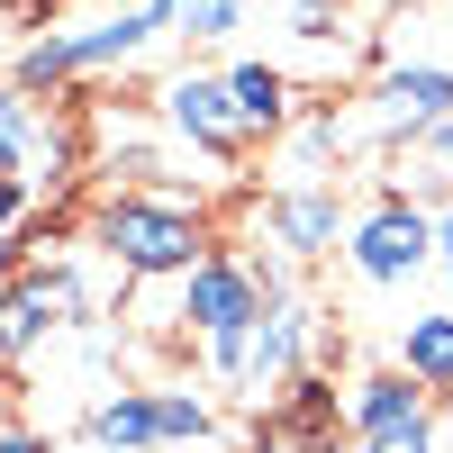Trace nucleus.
<instances>
[{
  "instance_id": "nucleus-26",
  "label": "nucleus",
  "mask_w": 453,
  "mask_h": 453,
  "mask_svg": "<svg viewBox=\"0 0 453 453\" xmlns=\"http://www.w3.org/2000/svg\"><path fill=\"white\" fill-rule=\"evenodd\" d=\"M181 453H200V444H181Z\"/></svg>"
},
{
  "instance_id": "nucleus-17",
  "label": "nucleus",
  "mask_w": 453,
  "mask_h": 453,
  "mask_svg": "<svg viewBox=\"0 0 453 453\" xmlns=\"http://www.w3.org/2000/svg\"><path fill=\"white\" fill-rule=\"evenodd\" d=\"M27 209H36V191L19 173H0V236H27Z\"/></svg>"
},
{
  "instance_id": "nucleus-24",
  "label": "nucleus",
  "mask_w": 453,
  "mask_h": 453,
  "mask_svg": "<svg viewBox=\"0 0 453 453\" xmlns=\"http://www.w3.org/2000/svg\"><path fill=\"white\" fill-rule=\"evenodd\" d=\"M435 453H453V418H444V426H435Z\"/></svg>"
},
{
  "instance_id": "nucleus-6",
  "label": "nucleus",
  "mask_w": 453,
  "mask_h": 453,
  "mask_svg": "<svg viewBox=\"0 0 453 453\" xmlns=\"http://www.w3.org/2000/svg\"><path fill=\"white\" fill-rule=\"evenodd\" d=\"M155 109H164V127L181 136V145H200L209 164H236L245 155V127H236V100H226V73H173V82L155 91Z\"/></svg>"
},
{
  "instance_id": "nucleus-10",
  "label": "nucleus",
  "mask_w": 453,
  "mask_h": 453,
  "mask_svg": "<svg viewBox=\"0 0 453 453\" xmlns=\"http://www.w3.org/2000/svg\"><path fill=\"white\" fill-rule=\"evenodd\" d=\"M263 226H273L281 254L318 263V254L345 245V200H335V181H326V191H263Z\"/></svg>"
},
{
  "instance_id": "nucleus-14",
  "label": "nucleus",
  "mask_w": 453,
  "mask_h": 453,
  "mask_svg": "<svg viewBox=\"0 0 453 453\" xmlns=\"http://www.w3.org/2000/svg\"><path fill=\"white\" fill-rule=\"evenodd\" d=\"M263 435H281L290 453H335V390L299 372V381H290V399H281V418L263 426Z\"/></svg>"
},
{
  "instance_id": "nucleus-7",
  "label": "nucleus",
  "mask_w": 453,
  "mask_h": 453,
  "mask_svg": "<svg viewBox=\"0 0 453 453\" xmlns=\"http://www.w3.org/2000/svg\"><path fill=\"white\" fill-rule=\"evenodd\" d=\"M64 164H73V136H64V119H55V100L0 82V173H19L27 191H36V173L64 181Z\"/></svg>"
},
{
  "instance_id": "nucleus-1",
  "label": "nucleus",
  "mask_w": 453,
  "mask_h": 453,
  "mask_svg": "<svg viewBox=\"0 0 453 453\" xmlns=\"http://www.w3.org/2000/svg\"><path fill=\"white\" fill-rule=\"evenodd\" d=\"M173 36V0H119V10H100L91 27H46V36H27L19 64H10V82L36 91V100H55L73 91L82 73H119L136 55H155Z\"/></svg>"
},
{
  "instance_id": "nucleus-11",
  "label": "nucleus",
  "mask_w": 453,
  "mask_h": 453,
  "mask_svg": "<svg viewBox=\"0 0 453 453\" xmlns=\"http://www.w3.org/2000/svg\"><path fill=\"white\" fill-rule=\"evenodd\" d=\"M335 145H345V119H335V109L290 119L281 155H273V191H326V181H335Z\"/></svg>"
},
{
  "instance_id": "nucleus-5",
  "label": "nucleus",
  "mask_w": 453,
  "mask_h": 453,
  "mask_svg": "<svg viewBox=\"0 0 453 453\" xmlns=\"http://www.w3.org/2000/svg\"><path fill=\"white\" fill-rule=\"evenodd\" d=\"M273 299H263V281H254V263L245 254H209L200 273H181V326L200 335V345H226V335H245Z\"/></svg>"
},
{
  "instance_id": "nucleus-9",
  "label": "nucleus",
  "mask_w": 453,
  "mask_h": 453,
  "mask_svg": "<svg viewBox=\"0 0 453 453\" xmlns=\"http://www.w3.org/2000/svg\"><path fill=\"white\" fill-rule=\"evenodd\" d=\"M426 381H408V372H363V381L345 390V426L354 444H381V435H408V426H435L426 418Z\"/></svg>"
},
{
  "instance_id": "nucleus-12",
  "label": "nucleus",
  "mask_w": 453,
  "mask_h": 453,
  "mask_svg": "<svg viewBox=\"0 0 453 453\" xmlns=\"http://www.w3.org/2000/svg\"><path fill=\"white\" fill-rule=\"evenodd\" d=\"M226 100H236V127H245V136H281V127L299 119V109H290V73L263 64V55L226 64Z\"/></svg>"
},
{
  "instance_id": "nucleus-15",
  "label": "nucleus",
  "mask_w": 453,
  "mask_h": 453,
  "mask_svg": "<svg viewBox=\"0 0 453 453\" xmlns=\"http://www.w3.org/2000/svg\"><path fill=\"white\" fill-rule=\"evenodd\" d=\"M399 372L426 390H453V309H426V318H399Z\"/></svg>"
},
{
  "instance_id": "nucleus-22",
  "label": "nucleus",
  "mask_w": 453,
  "mask_h": 453,
  "mask_svg": "<svg viewBox=\"0 0 453 453\" xmlns=\"http://www.w3.org/2000/svg\"><path fill=\"white\" fill-rule=\"evenodd\" d=\"M0 453H46V435H27V426H0Z\"/></svg>"
},
{
  "instance_id": "nucleus-20",
  "label": "nucleus",
  "mask_w": 453,
  "mask_h": 453,
  "mask_svg": "<svg viewBox=\"0 0 453 453\" xmlns=\"http://www.w3.org/2000/svg\"><path fill=\"white\" fill-rule=\"evenodd\" d=\"M27 254H36L27 236H0V281H19V273H27Z\"/></svg>"
},
{
  "instance_id": "nucleus-21",
  "label": "nucleus",
  "mask_w": 453,
  "mask_h": 453,
  "mask_svg": "<svg viewBox=\"0 0 453 453\" xmlns=\"http://www.w3.org/2000/svg\"><path fill=\"white\" fill-rule=\"evenodd\" d=\"M435 263H444V273H453V200L435 209Z\"/></svg>"
},
{
  "instance_id": "nucleus-13",
  "label": "nucleus",
  "mask_w": 453,
  "mask_h": 453,
  "mask_svg": "<svg viewBox=\"0 0 453 453\" xmlns=\"http://www.w3.org/2000/svg\"><path fill=\"white\" fill-rule=\"evenodd\" d=\"M82 435L100 453H155L164 444V408H155V390H119V399H100L82 418Z\"/></svg>"
},
{
  "instance_id": "nucleus-23",
  "label": "nucleus",
  "mask_w": 453,
  "mask_h": 453,
  "mask_svg": "<svg viewBox=\"0 0 453 453\" xmlns=\"http://www.w3.org/2000/svg\"><path fill=\"white\" fill-rule=\"evenodd\" d=\"M19 19H55V10H73V0H10Z\"/></svg>"
},
{
  "instance_id": "nucleus-3",
  "label": "nucleus",
  "mask_w": 453,
  "mask_h": 453,
  "mask_svg": "<svg viewBox=\"0 0 453 453\" xmlns=\"http://www.w3.org/2000/svg\"><path fill=\"white\" fill-rule=\"evenodd\" d=\"M309 345H318V318H309V299H273V309H263L245 335H226V345H209V372L226 390H290L299 381V363H309Z\"/></svg>"
},
{
  "instance_id": "nucleus-2",
  "label": "nucleus",
  "mask_w": 453,
  "mask_h": 453,
  "mask_svg": "<svg viewBox=\"0 0 453 453\" xmlns=\"http://www.w3.org/2000/svg\"><path fill=\"white\" fill-rule=\"evenodd\" d=\"M91 245L119 263L127 281H155V273H200L209 263V218L173 191H119L91 209Z\"/></svg>"
},
{
  "instance_id": "nucleus-8",
  "label": "nucleus",
  "mask_w": 453,
  "mask_h": 453,
  "mask_svg": "<svg viewBox=\"0 0 453 453\" xmlns=\"http://www.w3.org/2000/svg\"><path fill=\"white\" fill-rule=\"evenodd\" d=\"M372 127H390V136H418L435 119H453V64H381L372 73V109H363Z\"/></svg>"
},
{
  "instance_id": "nucleus-19",
  "label": "nucleus",
  "mask_w": 453,
  "mask_h": 453,
  "mask_svg": "<svg viewBox=\"0 0 453 453\" xmlns=\"http://www.w3.org/2000/svg\"><path fill=\"white\" fill-rule=\"evenodd\" d=\"M363 453H435V426H408V435H381V444H363Z\"/></svg>"
},
{
  "instance_id": "nucleus-25",
  "label": "nucleus",
  "mask_w": 453,
  "mask_h": 453,
  "mask_svg": "<svg viewBox=\"0 0 453 453\" xmlns=\"http://www.w3.org/2000/svg\"><path fill=\"white\" fill-rule=\"evenodd\" d=\"M254 453H290V444H281V435H263V444H254Z\"/></svg>"
},
{
  "instance_id": "nucleus-4",
  "label": "nucleus",
  "mask_w": 453,
  "mask_h": 453,
  "mask_svg": "<svg viewBox=\"0 0 453 453\" xmlns=\"http://www.w3.org/2000/svg\"><path fill=\"white\" fill-rule=\"evenodd\" d=\"M345 263L363 281H408V273H426L435 263V209H418L408 191H390V200H372L363 218H354V236H345Z\"/></svg>"
},
{
  "instance_id": "nucleus-16",
  "label": "nucleus",
  "mask_w": 453,
  "mask_h": 453,
  "mask_svg": "<svg viewBox=\"0 0 453 453\" xmlns=\"http://www.w3.org/2000/svg\"><path fill=\"white\" fill-rule=\"evenodd\" d=\"M245 19H254V0H173V36H191V46H218Z\"/></svg>"
},
{
  "instance_id": "nucleus-18",
  "label": "nucleus",
  "mask_w": 453,
  "mask_h": 453,
  "mask_svg": "<svg viewBox=\"0 0 453 453\" xmlns=\"http://www.w3.org/2000/svg\"><path fill=\"white\" fill-rule=\"evenodd\" d=\"M408 164H453V119H435V127L408 136Z\"/></svg>"
}]
</instances>
